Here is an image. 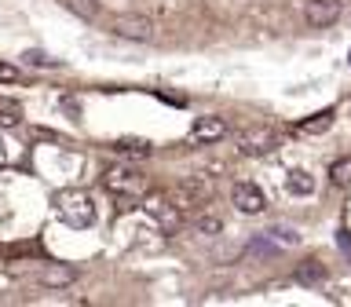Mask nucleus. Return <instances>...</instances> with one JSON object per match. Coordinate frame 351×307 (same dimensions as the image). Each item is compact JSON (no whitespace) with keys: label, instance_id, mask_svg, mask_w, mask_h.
Wrapping results in <instances>:
<instances>
[{"label":"nucleus","instance_id":"13","mask_svg":"<svg viewBox=\"0 0 351 307\" xmlns=\"http://www.w3.org/2000/svg\"><path fill=\"white\" fill-rule=\"evenodd\" d=\"M289 194H296V197H307V194H315V175L311 172H304V169H296V172H289Z\"/></svg>","mask_w":351,"mask_h":307},{"label":"nucleus","instance_id":"17","mask_svg":"<svg viewBox=\"0 0 351 307\" xmlns=\"http://www.w3.org/2000/svg\"><path fill=\"white\" fill-rule=\"evenodd\" d=\"M329 183L333 186H351V158H337L329 164Z\"/></svg>","mask_w":351,"mask_h":307},{"label":"nucleus","instance_id":"5","mask_svg":"<svg viewBox=\"0 0 351 307\" xmlns=\"http://www.w3.org/2000/svg\"><path fill=\"white\" fill-rule=\"evenodd\" d=\"M208 194H213V183H208L205 175H191V180H183L180 186H172L169 201L183 212V208H191V205H202Z\"/></svg>","mask_w":351,"mask_h":307},{"label":"nucleus","instance_id":"18","mask_svg":"<svg viewBox=\"0 0 351 307\" xmlns=\"http://www.w3.org/2000/svg\"><path fill=\"white\" fill-rule=\"evenodd\" d=\"M267 238L278 241L282 249H293L296 241H300V234H296V230H289V227H274V230H267Z\"/></svg>","mask_w":351,"mask_h":307},{"label":"nucleus","instance_id":"10","mask_svg":"<svg viewBox=\"0 0 351 307\" xmlns=\"http://www.w3.org/2000/svg\"><path fill=\"white\" fill-rule=\"evenodd\" d=\"M77 271L70 263H48V267L40 271V285L44 289H66V285H73Z\"/></svg>","mask_w":351,"mask_h":307},{"label":"nucleus","instance_id":"8","mask_svg":"<svg viewBox=\"0 0 351 307\" xmlns=\"http://www.w3.org/2000/svg\"><path fill=\"white\" fill-rule=\"evenodd\" d=\"M340 11H344V0H307L304 19H307V26L326 29V26H333V22L340 19Z\"/></svg>","mask_w":351,"mask_h":307},{"label":"nucleus","instance_id":"16","mask_svg":"<svg viewBox=\"0 0 351 307\" xmlns=\"http://www.w3.org/2000/svg\"><path fill=\"white\" fill-rule=\"evenodd\" d=\"M62 8L73 11V15L84 19V22H95L99 19V4H95V0H62Z\"/></svg>","mask_w":351,"mask_h":307},{"label":"nucleus","instance_id":"21","mask_svg":"<svg viewBox=\"0 0 351 307\" xmlns=\"http://www.w3.org/2000/svg\"><path fill=\"white\" fill-rule=\"evenodd\" d=\"M22 62H26V66H59L55 59H48L44 51H26V55H22Z\"/></svg>","mask_w":351,"mask_h":307},{"label":"nucleus","instance_id":"23","mask_svg":"<svg viewBox=\"0 0 351 307\" xmlns=\"http://www.w3.org/2000/svg\"><path fill=\"white\" fill-rule=\"evenodd\" d=\"M62 110H66V114H73V117H77V114H81V106H77V103H73V99H70V95H66V99H62Z\"/></svg>","mask_w":351,"mask_h":307},{"label":"nucleus","instance_id":"15","mask_svg":"<svg viewBox=\"0 0 351 307\" xmlns=\"http://www.w3.org/2000/svg\"><path fill=\"white\" fill-rule=\"evenodd\" d=\"M15 125H22V106L15 99L0 95V128H15Z\"/></svg>","mask_w":351,"mask_h":307},{"label":"nucleus","instance_id":"9","mask_svg":"<svg viewBox=\"0 0 351 307\" xmlns=\"http://www.w3.org/2000/svg\"><path fill=\"white\" fill-rule=\"evenodd\" d=\"M227 136V121L223 117H197L191 128V143L194 147H205V143H219Z\"/></svg>","mask_w":351,"mask_h":307},{"label":"nucleus","instance_id":"20","mask_svg":"<svg viewBox=\"0 0 351 307\" xmlns=\"http://www.w3.org/2000/svg\"><path fill=\"white\" fill-rule=\"evenodd\" d=\"M194 227L202 230V234L213 238V234H219V230H223V219H219V216H197V219H194Z\"/></svg>","mask_w":351,"mask_h":307},{"label":"nucleus","instance_id":"6","mask_svg":"<svg viewBox=\"0 0 351 307\" xmlns=\"http://www.w3.org/2000/svg\"><path fill=\"white\" fill-rule=\"evenodd\" d=\"M230 201H234L238 212H245V216H260L263 208H267V197H263V191L256 183H234L230 186Z\"/></svg>","mask_w":351,"mask_h":307},{"label":"nucleus","instance_id":"24","mask_svg":"<svg viewBox=\"0 0 351 307\" xmlns=\"http://www.w3.org/2000/svg\"><path fill=\"white\" fill-rule=\"evenodd\" d=\"M4 158H8V154H4V150H0V161H4Z\"/></svg>","mask_w":351,"mask_h":307},{"label":"nucleus","instance_id":"25","mask_svg":"<svg viewBox=\"0 0 351 307\" xmlns=\"http://www.w3.org/2000/svg\"><path fill=\"white\" fill-rule=\"evenodd\" d=\"M348 62H351V55H348Z\"/></svg>","mask_w":351,"mask_h":307},{"label":"nucleus","instance_id":"3","mask_svg":"<svg viewBox=\"0 0 351 307\" xmlns=\"http://www.w3.org/2000/svg\"><path fill=\"white\" fill-rule=\"evenodd\" d=\"M143 212H147L154 223H158L165 234H176V230L183 227V212L176 208L169 197H158V194H147L143 197Z\"/></svg>","mask_w":351,"mask_h":307},{"label":"nucleus","instance_id":"2","mask_svg":"<svg viewBox=\"0 0 351 307\" xmlns=\"http://www.w3.org/2000/svg\"><path fill=\"white\" fill-rule=\"evenodd\" d=\"M55 208H59L62 223L73 227V230H84V227L95 223V205H92V197L81 194V191H62L55 197Z\"/></svg>","mask_w":351,"mask_h":307},{"label":"nucleus","instance_id":"7","mask_svg":"<svg viewBox=\"0 0 351 307\" xmlns=\"http://www.w3.org/2000/svg\"><path fill=\"white\" fill-rule=\"evenodd\" d=\"M114 33L121 40H139V44H150L154 40V22L147 15H117L114 19Z\"/></svg>","mask_w":351,"mask_h":307},{"label":"nucleus","instance_id":"11","mask_svg":"<svg viewBox=\"0 0 351 307\" xmlns=\"http://www.w3.org/2000/svg\"><path fill=\"white\" fill-rule=\"evenodd\" d=\"M326 263H318V260H304V263H296V271H293V278L307 285V289H315V285H322L326 282Z\"/></svg>","mask_w":351,"mask_h":307},{"label":"nucleus","instance_id":"14","mask_svg":"<svg viewBox=\"0 0 351 307\" xmlns=\"http://www.w3.org/2000/svg\"><path fill=\"white\" fill-rule=\"evenodd\" d=\"M114 150L121 158H150V143L147 139H117Z\"/></svg>","mask_w":351,"mask_h":307},{"label":"nucleus","instance_id":"12","mask_svg":"<svg viewBox=\"0 0 351 307\" xmlns=\"http://www.w3.org/2000/svg\"><path fill=\"white\" fill-rule=\"evenodd\" d=\"M333 110H322V114H311L307 121H300V125H296V132H300V136H322V132H329V125H333Z\"/></svg>","mask_w":351,"mask_h":307},{"label":"nucleus","instance_id":"4","mask_svg":"<svg viewBox=\"0 0 351 307\" xmlns=\"http://www.w3.org/2000/svg\"><path fill=\"white\" fill-rule=\"evenodd\" d=\"M278 147V132L267 128V125H252L238 136V150L245 154V158H263V154H271Z\"/></svg>","mask_w":351,"mask_h":307},{"label":"nucleus","instance_id":"22","mask_svg":"<svg viewBox=\"0 0 351 307\" xmlns=\"http://www.w3.org/2000/svg\"><path fill=\"white\" fill-rule=\"evenodd\" d=\"M0 81H19V66H11L0 59Z\"/></svg>","mask_w":351,"mask_h":307},{"label":"nucleus","instance_id":"1","mask_svg":"<svg viewBox=\"0 0 351 307\" xmlns=\"http://www.w3.org/2000/svg\"><path fill=\"white\" fill-rule=\"evenodd\" d=\"M103 186L121 201H143L150 194V180L139 175L136 169H110L103 172Z\"/></svg>","mask_w":351,"mask_h":307},{"label":"nucleus","instance_id":"19","mask_svg":"<svg viewBox=\"0 0 351 307\" xmlns=\"http://www.w3.org/2000/svg\"><path fill=\"white\" fill-rule=\"evenodd\" d=\"M278 241H271L267 234H263V238H256V241H252V245H249V252H252V256H278Z\"/></svg>","mask_w":351,"mask_h":307}]
</instances>
